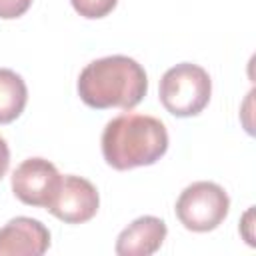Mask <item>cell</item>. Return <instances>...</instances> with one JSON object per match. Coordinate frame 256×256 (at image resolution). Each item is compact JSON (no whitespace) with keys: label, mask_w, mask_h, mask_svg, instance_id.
<instances>
[{"label":"cell","mask_w":256,"mask_h":256,"mask_svg":"<svg viewBox=\"0 0 256 256\" xmlns=\"http://www.w3.org/2000/svg\"><path fill=\"white\" fill-rule=\"evenodd\" d=\"M76 88L80 100L94 110H132L148 92V76L134 58L112 54L86 64Z\"/></svg>","instance_id":"1"},{"label":"cell","mask_w":256,"mask_h":256,"mask_svg":"<svg viewBox=\"0 0 256 256\" xmlns=\"http://www.w3.org/2000/svg\"><path fill=\"white\" fill-rule=\"evenodd\" d=\"M102 156L114 170H132L156 164L168 150V130L162 120L124 112L112 118L100 138Z\"/></svg>","instance_id":"2"},{"label":"cell","mask_w":256,"mask_h":256,"mask_svg":"<svg viewBox=\"0 0 256 256\" xmlns=\"http://www.w3.org/2000/svg\"><path fill=\"white\" fill-rule=\"evenodd\" d=\"M162 106L178 118H190L200 114L212 96L210 74L192 62H180L168 68L158 86Z\"/></svg>","instance_id":"3"},{"label":"cell","mask_w":256,"mask_h":256,"mask_svg":"<svg viewBox=\"0 0 256 256\" xmlns=\"http://www.w3.org/2000/svg\"><path fill=\"white\" fill-rule=\"evenodd\" d=\"M230 210V198L226 190L208 180L192 182L186 186L174 206L176 218L186 230L210 232L218 228Z\"/></svg>","instance_id":"4"},{"label":"cell","mask_w":256,"mask_h":256,"mask_svg":"<svg viewBox=\"0 0 256 256\" xmlns=\"http://www.w3.org/2000/svg\"><path fill=\"white\" fill-rule=\"evenodd\" d=\"M62 174L58 168L46 160V158H26L16 166L12 172V192L14 196L28 206H38V208H48L58 190H60Z\"/></svg>","instance_id":"5"},{"label":"cell","mask_w":256,"mask_h":256,"mask_svg":"<svg viewBox=\"0 0 256 256\" xmlns=\"http://www.w3.org/2000/svg\"><path fill=\"white\" fill-rule=\"evenodd\" d=\"M100 196L96 186L82 176L68 174L62 176L60 190L46 210L66 224H84L96 216Z\"/></svg>","instance_id":"6"},{"label":"cell","mask_w":256,"mask_h":256,"mask_svg":"<svg viewBox=\"0 0 256 256\" xmlns=\"http://www.w3.org/2000/svg\"><path fill=\"white\" fill-rule=\"evenodd\" d=\"M50 248V230L36 218L16 216L0 228V256H42Z\"/></svg>","instance_id":"7"},{"label":"cell","mask_w":256,"mask_h":256,"mask_svg":"<svg viewBox=\"0 0 256 256\" xmlns=\"http://www.w3.org/2000/svg\"><path fill=\"white\" fill-rule=\"evenodd\" d=\"M168 234L166 222L158 216H140L130 222L116 238L118 256H150L160 250Z\"/></svg>","instance_id":"8"},{"label":"cell","mask_w":256,"mask_h":256,"mask_svg":"<svg viewBox=\"0 0 256 256\" xmlns=\"http://www.w3.org/2000/svg\"><path fill=\"white\" fill-rule=\"evenodd\" d=\"M28 88L20 74L0 68V124L14 122L26 108Z\"/></svg>","instance_id":"9"},{"label":"cell","mask_w":256,"mask_h":256,"mask_svg":"<svg viewBox=\"0 0 256 256\" xmlns=\"http://www.w3.org/2000/svg\"><path fill=\"white\" fill-rule=\"evenodd\" d=\"M70 4L82 18L96 20L108 16L116 8L118 0H70Z\"/></svg>","instance_id":"10"},{"label":"cell","mask_w":256,"mask_h":256,"mask_svg":"<svg viewBox=\"0 0 256 256\" xmlns=\"http://www.w3.org/2000/svg\"><path fill=\"white\" fill-rule=\"evenodd\" d=\"M32 6V0H0V18L14 20L20 18L28 8Z\"/></svg>","instance_id":"11"},{"label":"cell","mask_w":256,"mask_h":256,"mask_svg":"<svg viewBox=\"0 0 256 256\" xmlns=\"http://www.w3.org/2000/svg\"><path fill=\"white\" fill-rule=\"evenodd\" d=\"M252 216H254V206H250V208H248V212L244 214L242 224H240L242 236H244V240H246L250 246H254V236H252V232H250V228H252Z\"/></svg>","instance_id":"12"},{"label":"cell","mask_w":256,"mask_h":256,"mask_svg":"<svg viewBox=\"0 0 256 256\" xmlns=\"http://www.w3.org/2000/svg\"><path fill=\"white\" fill-rule=\"evenodd\" d=\"M8 166H10V148H8L6 140L0 136V180L8 172Z\"/></svg>","instance_id":"13"}]
</instances>
